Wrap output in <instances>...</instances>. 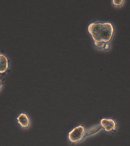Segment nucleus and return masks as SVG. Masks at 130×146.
<instances>
[{
    "instance_id": "obj_10",
    "label": "nucleus",
    "mask_w": 130,
    "mask_h": 146,
    "mask_svg": "<svg viewBox=\"0 0 130 146\" xmlns=\"http://www.w3.org/2000/svg\"><path fill=\"white\" fill-rule=\"evenodd\" d=\"M109 45H108V44H107L106 45V47H105V49H109Z\"/></svg>"
},
{
    "instance_id": "obj_7",
    "label": "nucleus",
    "mask_w": 130,
    "mask_h": 146,
    "mask_svg": "<svg viewBox=\"0 0 130 146\" xmlns=\"http://www.w3.org/2000/svg\"><path fill=\"white\" fill-rule=\"evenodd\" d=\"M113 4H114V5L115 6H120L123 4L124 3V1L122 0H120V1H118V0H113Z\"/></svg>"
},
{
    "instance_id": "obj_9",
    "label": "nucleus",
    "mask_w": 130,
    "mask_h": 146,
    "mask_svg": "<svg viewBox=\"0 0 130 146\" xmlns=\"http://www.w3.org/2000/svg\"><path fill=\"white\" fill-rule=\"evenodd\" d=\"M2 85H3V84H2V82L0 80V90H1V89L2 88Z\"/></svg>"
},
{
    "instance_id": "obj_1",
    "label": "nucleus",
    "mask_w": 130,
    "mask_h": 146,
    "mask_svg": "<svg viewBox=\"0 0 130 146\" xmlns=\"http://www.w3.org/2000/svg\"><path fill=\"white\" fill-rule=\"evenodd\" d=\"M88 31L95 42L106 43L111 40L114 30L111 23H96L88 26Z\"/></svg>"
},
{
    "instance_id": "obj_2",
    "label": "nucleus",
    "mask_w": 130,
    "mask_h": 146,
    "mask_svg": "<svg viewBox=\"0 0 130 146\" xmlns=\"http://www.w3.org/2000/svg\"><path fill=\"white\" fill-rule=\"evenodd\" d=\"M85 132V129L82 126L75 127L69 133V139L72 143H77L82 140V138Z\"/></svg>"
},
{
    "instance_id": "obj_4",
    "label": "nucleus",
    "mask_w": 130,
    "mask_h": 146,
    "mask_svg": "<svg viewBox=\"0 0 130 146\" xmlns=\"http://www.w3.org/2000/svg\"><path fill=\"white\" fill-rule=\"evenodd\" d=\"M101 125L107 131H115L116 129V123L112 119H103L101 121Z\"/></svg>"
},
{
    "instance_id": "obj_6",
    "label": "nucleus",
    "mask_w": 130,
    "mask_h": 146,
    "mask_svg": "<svg viewBox=\"0 0 130 146\" xmlns=\"http://www.w3.org/2000/svg\"><path fill=\"white\" fill-rule=\"evenodd\" d=\"M103 127L101 125H96V127H94L92 128L89 129L88 131L84 132L83 136L82 138V140L84 139L85 137L88 136L92 135V134H95L96 133L98 132L100 130L102 129Z\"/></svg>"
},
{
    "instance_id": "obj_5",
    "label": "nucleus",
    "mask_w": 130,
    "mask_h": 146,
    "mask_svg": "<svg viewBox=\"0 0 130 146\" xmlns=\"http://www.w3.org/2000/svg\"><path fill=\"white\" fill-rule=\"evenodd\" d=\"M9 59L6 56L0 54V73H5L9 68Z\"/></svg>"
},
{
    "instance_id": "obj_3",
    "label": "nucleus",
    "mask_w": 130,
    "mask_h": 146,
    "mask_svg": "<svg viewBox=\"0 0 130 146\" xmlns=\"http://www.w3.org/2000/svg\"><path fill=\"white\" fill-rule=\"evenodd\" d=\"M17 121L22 128L27 129L31 124V121L29 117L25 113H21L17 118Z\"/></svg>"
},
{
    "instance_id": "obj_8",
    "label": "nucleus",
    "mask_w": 130,
    "mask_h": 146,
    "mask_svg": "<svg viewBox=\"0 0 130 146\" xmlns=\"http://www.w3.org/2000/svg\"><path fill=\"white\" fill-rule=\"evenodd\" d=\"M98 43L99 44V45L96 46L98 48H102L103 47H104V44H101V43Z\"/></svg>"
}]
</instances>
